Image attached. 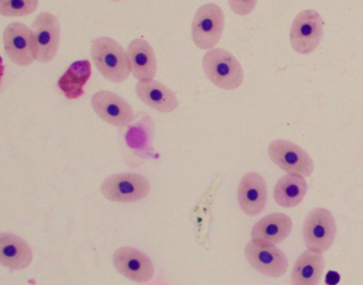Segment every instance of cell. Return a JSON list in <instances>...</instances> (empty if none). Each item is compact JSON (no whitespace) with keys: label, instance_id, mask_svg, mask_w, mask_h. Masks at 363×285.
Here are the masks:
<instances>
[{"label":"cell","instance_id":"cell-14","mask_svg":"<svg viewBox=\"0 0 363 285\" xmlns=\"http://www.w3.org/2000/svg\"><path fill=\"white\" fill-rule=\"evenodd\" d=\"M240 208L248 216H257L263 212L267 202V185L259 172H246L238 187Z\"/></svg>","mask_w":363,"mask_h":285},{"label":"cell","instance_id":"cell-19","mask_svg":"<svg viewBox=\"0 0 363 285\" xmlns=\"http://www.w3.org/2000/svg\"><path fill=\"white\" fill-rule=\"evenodd\" d=\"M323 253L306 250L295 262L291 274V285H318L324 274Z\"/></svg>","mask_w":363,"mask_h":285},{"label":"cell","instance_id":"cell-12","mask_svg":"<svg viewBox=\"0 0 363 285\" xmlns=\"http://www.w3.org/2000/svg\"><path fill=\"white\" fill-rule=\"evenodd\" d=\"M4 46L8 57L18 66H30L35 61L33 30L22 23H12L4 31Z\"/></svg>","mask_w":363,"mask_h":285},{"label":"cell","instance_id":"cell-15","mask_svg":"<svg viewBox=\"0 0 363 285\" xmlns=\"http://www.w3.org/2000/svg\"><path fill=\"white\" fill-rule=\"evenodd\" d=\"M135 93L142 102L158 112H174L179 106L176 94L155 79L139 81L135 85Z\"/></svg>","mask_w":363,"mask_h":285},{"label":"cell","instance_id":"cell-24","mask_svg":"<svg viewBox=\"0 0 363 285\" xmlns=\"http://www.w3.org/2000/svg\"><path fill=\"white\" fill-rule=\"evenodd\" d=\"M111 1H121V0H111Z\"/></svg>","mask_w":363,"mask_h":285},{"label":"cell","instance_id":"cell-18","mask_svg":"<svg viewBox=\"0 0 363 285\" xmlns=\"http://www.w3.org/2000/svg\"><path fill=\"white\" fill-rule=\"evenodd\" d=\"M292 219L284 213H272L261 218L252 230V240H261L277 245L292 231Z\"/></svg>","mask_w":363,"mask_h":285},{"label":"cell","instance_id":"cell-5","mask_svg":"<svg viewBox=\"0 0 363 285\" xmlns=\"http://www.w3.org/2000/svg\"><path fill=\"white\" fill-rule=\"evenodd\" d=\"M244 253L252 267L269 278H280L288 270L286 255L272 242L252 240L246 245Z\"/></svg>","mask_w":363,"mask_h":285},{"label":"cell","instance_id":"cell-8","mask_svg":"<svg viewBox=\"0 0 363 285\" xmlns=\"http://www.w3.org/2000/svg\"><path fill=\"white\" fill-rule=\"evenodd\" d=\"M324 35V23L320 13L314 10H305L299 13L290 31L292 48L301 55L313 52Z\"/></svg>","mask_w":363,"mask_h":285},{"label":"cell","instance_id":"cell-4","mask_svg":"<svg viewBox=\"0 0 363 285\" xmlns=\"http://www.w3.org/2000/svg\"><path fill=\"white\" fill-rule=\"evenodd\" d=\"M225 28V15L216 4H206L195 13L192 23L193 43L203 50L213 49Z\"/></svg>","mask_w":363,"mask_h":285},{"label":"cell","instance_id":"cell-22","mask_svg":"<svg viewBox=\"0 0 363 285\" xmlns=\"http://www.w3.org/2000/svg\"><path fill=\"white\" fill-rule=\"evenodd\" d=\"M38 6L39 0H0V14L6 17L28 16Z\"/></svg>","mask_w":363,"mask_h":285},{"label":"cell","instance_id":"cell-1","mask_svg":"<svg viewBox=\"0 0 363 285\" xmlns=\"http://www.w3.org/2000/svg\"><path fill=\"white\" fill-rule=\"evenodd\" d=\"M91 57L99 72L110 82H124L133 74L128 53L113 38L103 36L93 40Z\"/></svg>","mask_w":363,"mask_h":285},{"label":"cell","instance_id":"cell-2","mask_svg":"<svg viewBox=\"0 0 363 285\" xmlns=\"http://www.w3.org/2000/svg\"><path fill=\"white\" fill-rule=\"evenodd\" d=\"M203 68L207 78L220 89L233 91L243 83V68L226 49L208 50L203 55Z\"/></svg>","mask_w":363,"mask_h":285},{"label":"cell","instance_id":"cell-11","mask_svg":"<svg viewBox=\"0 0 363 285\" xmlns=\"http://www.w3.org/2000/svg\"><path fill=\"white\" fill-rule=\"evenodd\" d=\"M91 104L101 121L114 127H126L135 118L130 104L113 91H97L93 96Z\"/></svg>","mask_w":363,"mask_h":285},{"label":"cell","instance_id":"cell-20","mask_svg":"<svg viewBox=\"0 0 363 285\" xmlns=\"http://www.w3.org/2000/svg\"><path fill=\"white\" fill-rule=\"evenodd\" d=\"M308 193V183L301 174H288L281 177L274 187V199L281 208L298 206Z\"/></svg>","mask_w":363,"mask_h":285},{"label":"cell","instance_id":"cell-10","mask_svg":"<svg viewBox=\"0 0 363 285\" xmlns=\"http://www.w3.org/2000/svg\"><path fill=\"white\" fill-rule=\"evenodd\" d=\"M101 194L114 202H135L147 197L150 183L138 174H118L108 177L101 184Z\"/></svg>","mask_w":363,"mask_h":285},{"label":"cell","instance_id":"cell-23","mask_svg":"<svg viewBox=\"0 0 363 285\" xmlns=\"http://www.w3.org/2000/svg\"><path fill=\"white\" fill-rule=\"evenodd\" d=\"M258 0H228L229 6L235 14L246 16L255 10Z\"/></svg>","mask_w":363,"mask_h":285},{"label":"cell","instance_id":"cell-13","mask_svg":"<svg viewBox=\"0 0 363 285\" xmlns=\"http://www.w3.org/2000/svg\"><path fill=\"white\" fill-rule=\"evenodd\" d=\"M113 262L116 269L133 282H150L154 278L152 259L139 249L122 247L114 253Z\"/></svg>","mask_w":363,"mask_h":285},{"label":"cell","instance_id":"cell-7","mask_svg":"<svg viewBox=\"0 0 363 285\" xmlns=\"http://www.w3.org/2000/svg\"><path fill=\"white\" fill-rule=\"evenodd\" d=\"M35 61L50 63L56 57L60 46L61 26L56 15L42 12L33 23Z\"/></svg>","mask_w":363,"mask_h":285},{"label":"cell","instance_id":"cell-9","mask_svg":"<svg viewBox=\"0 0 363 285\" xmlns=\"http://www.w3.org/2000/svg\"><path fill=\"white\" fill-rule=\"evenodd\" d=\"M267 153L277 167L288 174L310 177L314 163L307 151L286 140H275L269 145Z\"/></svg>","mask_w":363,"mask_h":285},{"label":"cell","instance_id":"cell-16","mask_svg":"<svg viewBox=\"0 0 363 285\" xmlns=\"http://www.w3.org/2000/svg\"><path fill=\"white\" fill-rule=\"evenodd\" d=\"M33 262V251L26 240L16 234L0 233V263L10 270H22Z\"/></svg>","mask_w":363,"mask_h":285},{"label":"cell","instance_id":"cell-6","mask_svg":"<svg viewBox=\"0 0 363 285\" xmlns=\"http://www.w3.org/2000/svg\"><path fill=\"white\" fill-rule=\"evenodd\" d=\"M155 123L147 113L140 112L133 121L121 130L120 136L125 151L135 159H147L152 155Z\"/></svg>","mask_w":363,"mask_h":285},{"label":"cell","instance_id":"cell-21","mask_svg":"<svg viewBox=\"0 0 363 285\" xmlns=\"http://www.w3.org/2000/svg\"><path fill=\"white\" fill-rule=\"evenodd\" d=\"M92 74V67L88 60L74 62L58 81L59 89L69 100L77 99L84 94V87Z\"/></svg>","mask_w":363,"mask_h":285},{"label":"cell","instance_id":"cell-17","mask_svg":"<svg viewBox=\"0 0 363 285\" xmlns=\"http://www.w3.org/2000/svg\"><path fill=\"white\" fill-rule=\"evenodd\" d=\"M129 61L133 77L139 81L154 79L157 74V57L152 45L144 38H135L129 44Z\"/></svg>","mask_w":363,"mask_h":285},{"label":"cell","instance_id":"cell-3","mask_svg":"<svg viewBox=\"0 0 363 285\" xmlns=\"http://www.w3.org/2000/svg\"><path fill=\"white\" fill-rule=\"evenodd\" d=\"M337 223L330 211L324 208H312L303 225V242L308 250L326 252L335 242Z\"/></svg>","mask_w":363,"mask_h":285}]
</instances>
